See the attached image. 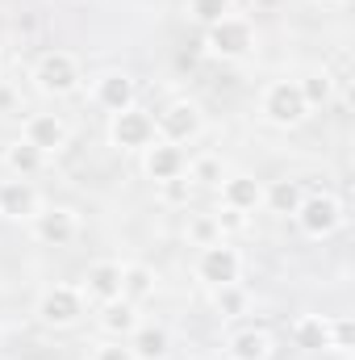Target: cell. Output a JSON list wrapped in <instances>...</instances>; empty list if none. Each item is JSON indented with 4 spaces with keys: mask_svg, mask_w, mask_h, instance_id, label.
I'll use <instances>...</instances> for the list:
<instances>
[{
    "mask_svg": "<svg viewBox=\"0 0 355 360\" xmlns=\"http://www.w3.org/2000/svg\"><path fill=\"white\" fill-rule=\"evenodd\" d=\"M326 348H335V352H351L355 348V323L347 314L326 319Z\"/></svg>",
    "mask_w": 355,
    "mask_h": 360,
    "instance_id": "obj_27",
    "label": "cell"
},
{
    "mask_svg": "<svg viewBox=\"0 0 355 360\" xmlns=\"http://www.w3.org/2000/svg\"><path fill=\"white\" fill-rule=\"evenodd\" d=\"M126 344H130L134 360H168V352H172V335L163 323H138Z\"/></svg>",
    "mask_w": 355,
    "mask_h": 360,
    "instance_id": "obj_17",
    "label": "cell"
},
{
    "mask_svg": "<svg viewBox=\"0 0 355 360\" xmlns=\"http://www.w3.org/2000/svg\"><path fill=\"white\" fill-rule=\"evenodd\" d=\"M318 4H347V0H318Z\"/></svg>",
    "mask_w": 355,
    "mask_h": 360,
    "instance_id": "obj_34",
    "label": "cell"
},
{
    "mask_svg": "<svg viewBox=\"0 0 355 360\" xmlns=\"http://www.w3.org/2000/svg\"><path fill=\"white\" fill-rule=\"evenodd\" d=\"M188 235H192V243H196V248H209V243H217V239H222V231H217L213 214H192V218H188Z\"/></svg>",
    "mask_w": 355,
    "mask_h": 360,
    "instance_id": "obj_29",
    "label": "cell"
},
{
    "mask_svg": "<svg viewBox=\"0 0 355 360\" xmlns=\"http://www.w3.org/2000/svg\"><path fill=\"white\" fill-rule=\"evenodd\" d=\"M217 193H222V205L226 210H239V214H255V210H264V180H255L251 172H226L222 184H217Z\"/></svg>",
    "mask_w": 355,
    "mask_h": 360,
    "instance_id": "obj_13",
    "label": "cell"
},
{
    "mask_svg": "<svg viewBox=\"0 0 355 360\" xmlns=\"http://www.w3.org/2000/svg\"><path fill=\"white\" fill-rule=\"evenodd\" d=\"M260 117H264L272 130H297L305 117H309V105L297 89V80H267L260 92Z\"/></svg>",
    "mask_w": 355,
    "mask_h": 360,
    "instance_id": "obj_3",
    "label": "cell"
},
{
    "mask_svg": "<svg viewBox=\"0 0 355 360\" xmlns=\"http://www.w3.org/2000/svg\"><path fill=\"white\" fill-rule=\"evenodd\" d=\"M142 172H147V180H155V184L176 180V176L188 172V155H184V147H176V143L155 139V143L142 151Z\"/></svg>",
    "mask_w": 355,
    "mask_h": 360,
    "instance_id": "obj_14",
    "label": "cell"
},
{
    "mask_svg": "<svg viewBox=\"0 0 355 360\" xmlns=\"http://www.w3.org/2000/svg\"><path fill=\"white\" fill-rule=\"evenodd\" d=\"M155 289H159V272L151 264H121V297L126 302L142 306L155 297Z\"/></svg>",
    "mask_w": 355,
    "mask_h": 360,
    "instance_id": "obj_19",
    "label": "cell"
},
{
    "mask_svg": "<svg viewBox=\"0 0 355 360\" xmlns=\"http://www.w3.org/2000/svg\"><path fill=\"white\" fill-rule=\"evenodd\" d=\"M29 235L42 248H72L80 239V214L72 205H42L29 218Z\"/></svg>",
    "mask_w": 355,
    "mask_h": 360,
    "instance_id": "obj_9",
    "label": "cell"
},
{
    "mask_svg": "<svg viewBox=\"0 0 355 360\" xmlns=\"http://www.w3.org/2000/svg\"><path fill=\"white\" fill-rule=\"evenodd\" d=\"M0 164H4V172H8V176L34 180L42 168H46V155H42V151H34L25 139H13V143H4V151H0Z\"/></svg>",
    "mask_w": 355,
    "mask_h": 360,
    "instance_id": "obj_18",
    "label": "cell"
},
{
    "mask_svg": "<svg viewBox=\"0 0 355 360\" xmlns=\"http://www.w3.org/2000/svg\"><path fill=\"white\" fill-rule=\"evenodd\" d=\"M205 134V109L196 105V101H188V96H176V101H168L159 113H155V139H163V143H196Z\"/></svg>",
    "mask_w": 355,
    "mask_h": 360,
    "instance_id": "obj_6",
    "label": "cell"
},
{
    "mask_svg": "<svg viewBox=\"0 0 355 360\" xmlns=\"http://www.w3.org/2000/svg\"><path fill=\"white\" fill-rule=\"evenodd\" d=\"M226 176V164H222V155H213V151H205V155H196V160H188V180L196 184V188H217Z\"/></svg>",
    "mask_w": 355,
    "mask_h": 360,
    "instance_id": "obj_25",
    "label": "cell"
},
{
    "mask_svg": "<svg viewBox=\"0 0 355 360\" xmlns=\"http://www.w3.org/2000/svg\"><path fill=\"white\" fill-rule=\"evenodd\" d=\"M255 46H260V30L243 13H226L222 21H213L205 30V51L222 63H243L255 55Z\"/></svg>",
    "mask_w": 355,
    "mask_h": 360,
    "instance_id": "obj_1",
    "label": "cell"
},
{
    "mask_svg": "<svg viewBox=\"0 0 355 360\" xmlns=\"http://www.w3.org/2000/svg\"><path fill=\"white\" fill-rule=\"evenodd\" d=\"M209 293H213V310H217L222 319H243V314H247V306H251V297H247L243 281L222 285V289H209Z\"/></svg>",
    "mask_w": 355,
    "mask_h": 360,
    "instance_id": "obj_23",
    "label": "cell"
},
{
    "mask_svg": "<svg viewBox=\"0 0 355 360\" xmlns=\"http://www.w3.org/2000/svg\"><path fill=\"white\" fill-rule=\"evenodd\" d=\"M305 201V188H301V180H272V184H264V210H272V214H297V205Z\"/></svg>",
    "mask_w": 355,
    "mask_h": 360,
    "instance_id": "obj_21",
    "label": "cell"
},
{
    "mask_svg": "<svg viewBox=\"0 0 355 360\" xmlns=\"http://www.w3.org/2000/svg\"><path fill=\"white\" fill-rule=\"evenodd\" d=\"M92 101L105 109V113H121L130 105H138V80L121 68H109L92 80Z\"/></svg>",
    "mask_w": 355,
    "mask_h": 360,
    "instance_id": "obj_11",
    "label": "cell"
},
{
    "mask_svg": "<svg viewBox=\"0 0 355 360\" xmlns=\"http://www.w3.org/2000/svg\"><path fill=\"white\" fill-rule=\"evenodd\" d=\"M226 356L230 360H272V335L264 327H243V331L230 335Z\"/></svg>",
    "mask_w": 355,
    "mask_h": 360,
    "instance_id": "obj_20",
    "label": "cell"
},
{
    "mask_svg": "<svg viewBox=\"0 0 355 360\" xmlns=\"http://www.w3.org/2000/svg\"><path fill=\"white\" fill-rule=\"evenodd\" d=\"M42 205L46 201L34 188V180H21V176L0 180V222H29Z\"/></svg>",
    "mask_w": 355,
    "mask_h": 360,
    "instance_id": "obj_12",
    "label": "cell"
},
{
    "mask_svg": "<svg viewBox=\"0 0 355 360\" xmlns=\"http://www.w3.org/2000/svg\"><path fill=\"white\" fill-rule=\"evenodd\" d=\"M92 360H134V352H130L126 340H105V344L92 348Z\"/></svg>",
    "mask_w": 355,
    "mask_h": 360,
    "instance_id": "obj_30",
    "label": "cell"
},
{
    "mask_svg": "<svg viewBox=\"0 0 355 360\" xmlns=\"http://www.w3.org/2000/svg\"><path fill=\"white\" fill-rule=\"evenodd\" d=\"M13 109H17V92L0 80V113H13Z\"/></svg>",
    "mask_w": 355,
    "mask_h": 360,
    "instance_id": "obj_32",
    "label": "cell"
},
{
    "mask_svg": "<svg viewBox=\"0 0 355 360\" xmlns=\"http://www.w3.org/2000/svg\"><path fill=\"white\" fill-rule=\"evenodd\" d=\"M109 143L117 151H147L155 143V113L142 105H130L121 113H109Z\"/></svg>",
    "mask_w": 355,
    "mask_h": 360,
    "instance_id": "obj_8",
    "label": "cell"
},
{
    "mask_svg": "<svg viewBox=\"0 0 355 360\" xmlns=\"http://www.w3.org/2000/svg\"><path fill=\"white\" fill-rule=\"evenodd\" d=\"M80 293H84V302H96V306L121 297V260H96V264H88L84 281H80Z\"/></svg>",
    "mask_w": 355,
    "mask_h": 360,
    "instance_id": "obj_15",
    "label": "cell"
},
{
    "mask_svg": "<svg viewBox=\"0 0 355 360\" xmlns=\"http://www.w3.org/2000/svg\"><path fill=\"white\" fill-rule=\"evenodd\" d=\"M138 306L126 302V297H113V302H100L96 306V327L105 340H130V331L138 327Z\"/></svg>",
    "mask_w": 355,
    "mask_h": 360,
    "instance_id": "obj_16",
    "label": "cell"
},
{
    "mask_svg": "<svg viewBox=\"0 0 355 360\" xmlns=\"http://www.w3.org/2000/svg\"><path fill=\"white\" fill-rule=\"evenodd\" d=\"M293 218H297V231H301L305 239H330V235H339L343 222H347L343 201H339L335 193H305V201L297 205Z\"/></svg>",
    "mask_w": 355,
    "mask_h": 360,
    "instance_id": "obj_5",
    "label": "cell"
},
{
    "mask_svg": "<svg viewBox=\"0 0 355 360\" xmlns=\"http://www.w3.org/2000/svg\"><path fill=\"white\" fill-rule=\"evenodd\" d=\"M251 4H255V8H276L280 0H251Z\"/></svg>",
    "mask_w": 355,
    "mask_h": 360,
    "instance_id": "obj_33",
    "label": "cell"
},
{
    "mask_svg": "<svg viewBox=\"0 0 355 360\" xmlns=\"http://www.w3.org/2000/svg\"><path fill=\"white\" fill-rule=\"evenodd\" d=\"M0 76H4V59H0Z\"/></svg>",
    "mask_w": 355,
    "mask_h": 360,
    "instance_id": "obj_35",
    "label": "cell"
},
{
    "mask_svg": "<svg viewBox=\"0 0 355 360\" xmlns=\"http://www.w3.org/2000/svg\"><path fill=\"white\" fill-rule=\"evenodd\" d=\"M293 340H297V348H305V352H322V348H326V319H322V314H301V319L293 323Z\"/></svg>",
    "mask_w": 355,
    "mask_h": 360,
    "instance_id": "obj_24",
    "label": "cell"
},
{
    "mask_svg": "<svg viewBox=\"0 0 355 360\" xmlns=\"http://www.w3.org/2000/svg\"><path fill=\"white\" fill-rule=\"evenodd\" d=\"M29 80L42 96H76L84 89V68L72 51H42L29 68Z\"/></svg>",
    "mask_w": 355,
    "mask_h": 360,
    "instance_id": "obj_2",
    "label": "cell"
},
{
    "mask_svg": "<svg viewBox=\"0 0 355 360\" xmlns=\"http://www.w3.org/2000/svg\"><path fill=\"white\" fill-rule=\"evenodd\" d=\"M84 306H88V302H84L80 285H46V289L38 293V302H34V314H38V323L51 327V331H72V327H80Z\"/></svg>",
    "mask_w": 355,
    "mask_h": 360,
    "instance_id": "obj_4",
    "label": "cell"
},
{
    "mask_svg": "<svg viewBox=\"0 0 355 360\" xmlns=\"http://www.w3.org/2000/svg\"><path fill=\"white\" fill-rule=\"evenodd\" d=\"M21 139L51 160V155H63L72 147V126L59 113H29L25 126H21Z\"/></svg>",
    "mask_w": 355,
    "mask_h": 360,
    "instance_id": "obj_10",
    "label": "cell"
},
{
    "mask_svg": "<svg viewBox=\"0 0 355 360\" xmlns=\"http://www.w3.org/2000/svg\"><path fill=\"white\" fill-rule=\"evenodd\" d=\"M196 281L205 285V289H222V285H234V281H243V252L239 248H230L226 239H217V243H209V248H201L196 252Z\"/></svg>",
    "mask_w": 355,
    "mask_h": 360,
    "instance_id": "obj_7",
    "label": "cell"
},
{
    "mask_svg": "<svg viewBox=\"0 0 355 360\" xmlns=\"http://www.w3.org/2000/svg\"><path fill=\"white\" fill-rule=\"evenodd\" d=\"M192 193H196V184L188 180V172L159 184V201H163V205H188V201H192Z\"/></svg>",
    "mask_w": 355,
    "mask_h": 360,
    "instance_id": "obj_28",
    "label": "cell"
},
{
    "mask_svg": "<svg viewBox=\"0 0 355 360\" xmlns=\"http://www.w3.org/2000/svg\"><path fill=\"white\" fill-rule=\"evenodd\" d=\"M226 13H234V0H188V17L196 21V25H213V21H222Z\"/></svg>",
    "mask_w": 355,
    "mask_h": 360,
    "instance_id": "obj_26",
    "label": "cell"
},
{
    "mask_svg": "<svg viewBox=\"0 0 355 360\" xmlns=\"http://www.w3.org/2000/svg\"><path fill=\"white\" fill-rule=\"evenodd\" d=\"M297 89H301L305 105H309V113H314V109L330 105V96H335V76H330L326 68H314V72H305V76L297 80Z\"/></svg>",
    "mask_w": 355,
    "mask_h": 360,
    "instance_id": "obj_22",
    "label": "cell"
},
{
    "mask_svg": "<svg viewBox=\"0 0 355 360\" xmlns=\"http://www.w3.org/2000/svg\"><path fill=\"white\" fill-rule=\"evenodd\" d=\"M213 222H217V231H222V239H226L230 231H243V226H247V214H239V210H226V205H217V210H213Z\"/></svg>",
    "mask_w": 355,
    "mask_h": 360,
    "instance_id": "obj_31",
    "label": "cell"
}]
</instances>
